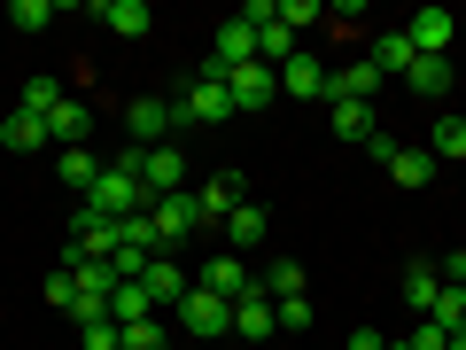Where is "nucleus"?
I'll return each mask as SVG.
<instances>
[{"mask_svg": "<svg viewBox=\"0 0 466 350\" xmlns=\"http://www.w3.org/2000/svg\"><path fill=\"white\" fill-rule=\"evenodd\" d=\"M78 211H94V218H109V226H116V218H140V211H148V187H140L133 164H116V156H109V164H101V180L86 187Z\"/></svg>", "mask_w": 466, "mask_h": 350, "instance_id": "1", "label": "nucleus"}, {"mask_svg": "<svg viewBox=\"0 0 466 350\" xmlns=\"http://www.w3.org/2000/svg\"><path fill=\"white\" fill-rule=\"evenodd\" d=\"M171 117H179V125H233V86H226V70L202 63V70H195V86L171 101Z\"/></svg>", "mask_w": 466, "mask_h": 350, "instance_id": "2", "label": "nucleus"}, {"mask_svg": "<svg viewBox=\"0 0 466 350\" xmlns=\"http://www.w3.org/2000/svg\"><path fill=\"white\" fill-rule=\"evenodd\" d=\"M125 133H133V149H164L179 133V117H171L164 94H140V101H125Z\"/></svg>", "mask_w": 466, "mask_h": 350, "instance_id": "3", "label": "nucleus"}, {"mask_svg": "<svg viewBox=\"0 0 466 350\" xmlns=\"http://www.w3.org/2000/svg\"><path fill=\"white\" fill-rule=\"evenodd\" d=\"M148 226H156V250H179L187 233H202V202L195 195H164V202H148Z\"/></svg>", "mask_w": 466, "mask_h": 350, "instance_id": "4", "label": "nucleus"}, {"mask_svg": "<svg viewBox=\"0 0 466 350\" xmlns=\"http://www.w3.org/2000/svg\"><path fill=\"white\" fill-rule=\"evenodd\" d=\"M171 319H179L187 335H233V304L210 296V288H187V296L171 304Z\"/></svg>", "mask_w": 466, "mask_h": 350, "instance_id": "5", "label": "nucleus"}, {"mask_svg": "<svg viewBox=\"0 0 466 350\" xmlns=\"http://www.w3.org/2000/svg\"><path fill=\"white\" fill-rule=\"evenodd\" d=\"M140 187H148V202H164V195H187V149H140Z\"/></svg>", "mask_w": 466, "mask_h": 350, "instance_id": "6", "label": "nucleus"}, {"mask_svg": "<svg viewBox=\"0 0 466 350\" xmlns=\"http://www.w3.org/2000/svg\"><path fill=\"white\" fill-rule=\"evenodd\" d=\"M233 117H249V109H272V101H280V70L272 63H249V70H233Z\"/></svg>", "mask_w": 466, "mask_h": 350, "instance_id": "7", "label": "nucleus"}, {"mask_svg": "<svg viewBox=\"0 0 466 350\" xmlns=\"http://www.w3.org/2000/svg\"><path fill=\"white\" fill-rule=\"evenodd\" d=\"M86 133H94V101L63 94V101L47 109V140H55V149H86Z\"/></svg>", "mask_w": 466, "mask_h": 350, "instance_id": "8", "label": "nucleus"}, {"mask_svg": "<svg viewBox=\"0 0 466 350\" xmlns=\"http://www.w3.org/2000/svg\"><path fill=\"white\" fill-rule=\"evenodd\" d=\"M195 288H210V296H226V304H241V296H249V288H257V273H249V265H241V257L226 250V257H210V265L195 273Z\"/></svg>", "mask_w": 466, "mask_h": 350, "instance_id": "9", "label": "nucleus"}, {"mask_svg": "<svg viewBox=\"0 0 466 350\" xmlns=\"http://www.w3.org/2000/svg\"><path fill=\"white\" fill-rule=\"evenodd\" d=\"M404 39H412V55H451V39H459V16H451V8H420V16L404 24Z\"/></svg>", "mask_w": 466, "mask_h": 350, "instance_id": "10", "label": "nucleus"}, {"mask_svg": "<svg viewBox=\"0 0 466 350\" xmlns=\"http://www.w3.org/2000/svg\"><path fill=\"white\" fill-rule=\"evenodd\" d=\"M140 288H148L156 304H179L187 288H195V273H187V265H179L171 250H156V257H148V273H140Z\"/></svg>", "mask_w": 466, "mask_h": 350, "instance_id": "11", "label": "nucleus"}, {"mask_svg": "<svg viewBox=\"0 0 466 350\" xmlns=\"http://www.w3.org/2000/svg\"><path fill=\"white\" fill-rule=\"evenodd\" d=\"M280 94H296V101H327V63L296 47V55L280 63Z\"/></svg>", "mask_w": 466, "mask_h": 350, "instance_id": "12", "label": "nucleus"}, {"mask_svg": "<svg viewBox=\"0 0 466 350\" xmlns=\"http://www.w3.org/2000/svg\"><path fill=\"white\" fill-rule=\"evenodd\" d=\"M195 202H202V226H226V218L241 211V180H233V171H218V180L195 187Z\"/></svg>", "mask_w": 466, "mask_h": 350, "instance_id": "13", "label": "nucleus"}, {"mask_svg": "<svg viewBox=\"0 0 466 350\" xmlns=\"http://www.w3.org/2000/svg\"><path fill=\"white\" fill-rule=\"evenodd\" d=\"M404 86H412V94H428V101H443L451 86H459V70H451V55H412Z\"/></svg>", "mask_w": 466, "mask_h": 350, "instance_id": "14", "label": "nucleus"}, {"mask_svg": "<svg viewBox=\"0 0 466 350\" xmlns=\"http://www.w3.org/2000/svg\"><path fill=\"white\" fill-rule=\"evenodd\" d=\"M210 63L226 70V78H233V70H249V63H257V32H249L241 16H233L226 32H218V55H210Z\"/></svg>", "mask_w": 466, "mask_h": 350, "instance_id": "15", "label": "nucleus"}, {"mask_svg": "<svg viewBox=\"0 0 466 350\" xmlns=\"http://www.w3.org/2000/svg\"><path fill=\"white\" fill-rule=\"evenodd\" d=\"M373 86H381V70H373V63L327 70V101H373Z\"/></svg>", "mask_w": 466, "mask_h": 350, "instance_id": "16", "label": "nucleus"}, {"mask_svg": "<svg viewBox=\"0 0 466 350\" xmlns=\"http://www.w3.org/2000/svg\"><path fill=\"white\" fill-rule=\"evenodd\" d=\"M101 24H109L116 39H140L156 24V8H148V0H101Z\"/></svg>", "mask_w": 466, "mask_h": 350, "instance_id": "17", "label": "nucleus"}, {"mask_svg": "<svg viewBox=\"0 0 466 350\" xmlns=\"http://www.w3.org/2000/svg\"><path fill=\"white\" fill-rule=\"evenodd\" d=\"M265 233H272V211H257V202H241V211L226 218V242H233V257H241V250H257Z\"/></svg>", "mask_w": 466, "mask_h": 350, "instance_id": "18", "label": "nucleus"}, {"mask_svg": "<svg viewBox=\"0 0 466 350\" xmlns=\"http://www.w3.org/2000/svg\"><path fill=\"white\" fill-rule=\"evenodd\" d=\"M366 63L381 70V78H404V70H412V39H404V24H397V32H381V39H373V55H366Z\"/></svg>", "mask_w": 466, "mask_h": 350, "instance_id": "19", "label": "nucleus"}, {"mask_svg": "<svg viewBox=\"0 0 466 350\" xmlns=\"http://www.w3.org/2000/svg\"><path fill=\"white\" fill-rule=\"evenodd\" d=\"M257 296H265V304H288V296H303V265H296V257L265 265V273H257Z\"/></svg>", "mask_w": 466, "mask_h": 350, "instance_id": "20", "label": "nucleus"}, {"mask_svg": "<svg viewBox=\"0 0 466 350\" xmlns=\"http://www.w3.org/2000/svg\"><path fill=\"white\" fill-rule=\"evenodd\" d=\"M373 133H381V125H373V101H334V140H358V149H366Z\"/></svg>", "mask_w": 466, "mask_h": 350, "instance_id": "21", "label": "nucleus"}, {"mask_svg": "<svg viewBox=\"0 0 466 350\" xmlns=\"http://www.w3.org/2000/svg\"><path fill=\"white\" fill-rule=\"evenodd\" d=\"M55 171H63V187L86 202V187L101 180V156H94V149H63V164H55Z\"/></svg>", "mask_w": 466, "mask_h": 350, "instance_id": "22", "label": "nucleus"}, {"mask_svg": "<svg viewBox=\"0 0 466 350\" xmlns=\"http://www.w3.org/2000/svg\"><path fill=\"white\" fill-rule=\"evenodd\" d=\"M435 296H443V273H435V265H412V273H404V304H412L420 319L435 312Z\"/></svg>", "mask_w": 466, "mask_h": 350, "instance_id": "23", "label": "nucleus"}, {"mask_svg": "<svg viewBox=\"0 0 466 350\" xmlns=\"http://www.w3.org/2000/svg\"><path fill=\"white\" fill-rule=\"evenodd\" d=\"M389 180H397V187H428L435 180V156L428 149H397V156H389Z\"/></svg>", "mask_w": 466, "mask_h": 350, "instance_id": "24", "label": "nucleus"}, {"mask_svg": "<svg viewBox=\"0 0 466 350\" xmlns=\"http://www.w3.org/2000/svg\"><path fill=\"white\" fill-rule=\"evenodd\" d=\"M233 327H241V335H280V319H272V304L249 288V296L233 304Z\"/></svg>", "mask_w": 466, "mask_h": 350, "instance_id": "25", "label": "nucleus"}, {"mask_svg": "<svg viewBox=\"0 0 466 350\" xmlns=\"http://www.w3.org/2000/svg\"><path fill=\"white\" fill-rule=\"evenodd\" d=\"M428 156H435V164H443V156H451V164H466V117H443V125H435Z\"/></svg>", "mask_w": 466, "mask_h": 350, "instance_id": "26", "label": "nucleus"}, {"mask_svg": "<svg viewBox=\"0 0 466 350\" xmlns=\"http://www.w3.org/2000/svg\"><path fill=\"white\" fill-rule=\"evenodd\" d=\"M0 140H8V149H47V125L24 117V109H8V117H0Z\"/></svg>", "mask_w": 466, "mask_h": 350, "instance_id": "27", "label": "nucleus"}, {"mask_svg": "<svg viewBox=\"0 0 466 350\" xmlns=\"http://www.w3.org/2000/svg\"><path fill=\"white\" fill-rule=\"evenodd\" d=\"M55 101H63V86H55V78H24L16 109H24V117H39V125H47V109H55Z\"/></svg>", "mask_w": 466, "mask_h": 350, "instance_id": "28", "label": "nucleus"}, {"mask_svg": "<svg viewBox=\"0 0 466 350\" xmlns=\"http://www.w3.org/2000/svg\"><path fill=\"white\" fill-rule=\"evenodd\" d=\"M78 350H125V327H116V319H86V327H78Z\"/></svg>", "mask_w": 466, "mask_h": 350, "instance_id": "29", "label": "nucleus"}, {"mask_svg": "<svg viewBox=\"0 0 466 350\" xmlns=\"http://www.w3.org/2000/svg\"><path fill=\"white\" fill-rule=\"evenodd\" d=\"M428 319H435V327H443V335H466V296H459V288H443Z\"/></svg>", "mask_w": 466, "mask_h": 350, "instance_id": "30", "label": "nucleus"}, {"mask_svg": "<svg viewBox=\"0 0 466 350\" xmlns=\"http://www.w3.org/2000/svg\"><path fill=\"white\" fill-rule=\"evenodd\" d=\"M272 319H280V335H303V327H311V296H288V304H272Z\"/></svg>", "mask_w": 466, "mask_h": 350, "instance_id": "31", "label": "nucleus"}, {"mask_svg": "<svg viewBox=\"0 0 466 350\" xmlns=\"http://www.w3.org/2000/svg\"><path fill=\"white\" fill-rule=\"evenodd\" d=\"M47 16H55L47 0H16V8H8V24H16V32H47Z\"/></svg>", "mask_w": 466, "mask_h": 350, "instance_id": "32", "label": "nucleus"}, {"mask_svg": "<svg viewBox=\"0 0 466 350\" xmlns=\"http://www.w3.org/2000/svg\"><path fill=\"white\" fill-rule=\"evenodd\" d=\"M164 319H140V327H125V350H164Z\"/></svg>", "mask_w": 466, "mask_h": 350, "instance_id": "33", "label": "nucleus"}, {"mask_svg": "<svg viewBox=\"0 0 466 350\" xmlns=\"http://www.w3.org/2000/svg\"><path fill=\"white\" fill-rule=\"evenodd\" d=\"M397 350H451V335H443V327H435V319H420V327H412V335H404V343H397Z\"/></svg>", "mask_w": 466, "mask_h": 350, "instance_id": "34", "label": "nucleus"}, {"mask_svg": "<svg viewBox=\"0 0 466 350\" xmlns=\"http://www.w3.org/2000/svg\"><path fill=\"white\" fill-rule=\"evenodd\" d=\"M319 16H327L319 0H280V24H288V32H296V24H319Z\"/></svg>", "mask_w": 466, "mask_h": 350, "instance_id": "35", "label": "nucleus"}, {"mask_svg": "<svg viewBox=\"0 0 466 350\" xmlns=\"http://www.w3.org/2000/svg\"><path fill=\"white\" fill-rule=\"evenodd\" d=\"M70 296H78V288H70V265L47 273V304H55V312H70Z\"/></svg>", "mask_w": 466, "mask_h": 350, "instance_id": "36", "label": "nucleus"}, {"mask_svg": "<svg viewBox=\"0 0 466 350\" xmlns=\"http://www.w3.org/2000/svg\"><path fill=\"white\" fill-rule=\"evenodd\" d=\"M435 273H443V288H459V296H466V250H459V257H443Z\"/></svg>", "mask_w": 466, "mask_h": 350, "instance_id": "37", "label": "nucleus"}, {"mask_svg": "<svg viewBox=\"0 0 466 350\" xmlns=\"http://www.w3.org/2000/svg\"><path fill=\"white\" fill-rule=\"evenodd\" d=\"M350 350H397V343H389V335H373V327H358V335H350Z\"/></svg>", "mask_w": 466, "mask_h": 350, "instance_id": "38", "label": "nucleus"}, {"mask_svg": "<svg viewBox=\"0 0 466 350\" xmlns=\"http://www.w3.org/2000/svg\"><path fill=\"white\" fill-rule=\"evenodd\" d=\"M451 350H466V335H451Z\"/></svg>", "mask_w": 466, "mask_h": 350, "instance_id": "39", "label": "nucleus"}, {"mask_svg": "<svg viewBox=\"0 0 466 350\" xmlns=\"http://www.w3.org/2000/svg\"><path fill=\"white\" fill-rule=\"evenodd\" d=\"M459 171H466V164H459Z\"/></svg>", "mask_w": 466, "mask_h": 350, "instance_id": "40", "label": "nucleus"}]
</instances>
